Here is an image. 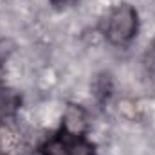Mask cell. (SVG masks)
Masks as SVG:
<instances>
[{
    "mask_svg": "<svg viewBox=\"0 0 155 155\" xmlns=\"http://www.w3.org/2000/svg\"><path fill=\"white\" fill-rule=\"evenodd\" d=\"M137 33V13L132 5L121 4L105 20V36L114 45H124Z\"/></svg>",
    "mask_w": 155,
    "mask_h": 155,
    "instance_id": "1",
    "label": "cell"
},
{
    "mask_svg": "<svg viewBox=\"0 0 155 155\" xmlns=\"http://www.w3.org/2000/svg\"><path fill=\"white\" fill-rule=\"evenodd\" d=\"M43 155H94V144L83 137V134H72L69 130H61L58 135L51 137L43 146Z\"/></svg>",
    "mask_w": 155,
    "mask_h": 155,
    "instance_id": "2",
    "label": "cell"
},
{
    "mask_svg": "<svg viewBox=\"0 0 155 155\" xmlns=\"http://www.w3.org/2000/svg\"><path fill=\"white\" fill-rule=\"evenodd\" d=\"M85 121H87V117L83 114V110L72 107V108H69V112L65 116V130H69L72 134H83Z\"/></svg>",
    "mask_w": 155,
    "mask_h": 155,
    "instance_id": "3",
    "label": "cell"
},
{
    "mask_svg": "<svg viewBox=\"0 0 155 155\" xmlns=\"http://www.w3.org/2000/svg\"><path fill=\"white\" fill-rule=\"evenodd\" d=\"M20 99L15 92L11 90H5V88H0V117L9 116L16 110Z\"/></svg>",
    "mask_w": 155,
    "mask_h": 155,
    "instance_id": "4",
    "label": "cell"
},
{
    "mask_svg": "<svg viewBox=\"0 0 155 155\" xmlns=\"http://www.w3.org/2000/svg\"><path fill=\"white\" fill-rule=\"evenodd\" d=\"M146 63L150 69L155 71V41L152 43V47H148V54H146Z\"/></svg>",
    "mask_w": 155,
    "mask_h": 155,
    "instance_id": "5",
    "label": "cell"
},
{
    "mask_svg": "<svg viewBox=\"0 0 155 155\" xmlns=\"http://www.w3.org/2000/svg\"><path fill=\"white\" fill-rule=\"evenodd\" d=\"M54 4H60V2H65V0H52Z\"/></svg>",
    "mask_w": 155,
    "mask_h": 155,
    "instance_id": "6",
    "label": "cell"
}]
</instances>
